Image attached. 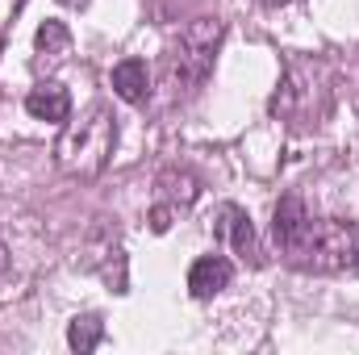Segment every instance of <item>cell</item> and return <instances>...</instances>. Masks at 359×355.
Wrapping results in <instances>:
<instances>
[{"label":"cell","instance_id":"obj_12","mask_svg":"<svg viewBox=\"0 0 359 355\" xmlns=\"http://www.w3.org/2000/svg\"><path fill=\"white\" fill-rule=\"evenodd\" d=\"M100 339H104V322L96 318V314H84V318H76L72 326H67V347L72 351H96L100 347Z\"/></svg>","mask_w":359,"mask_h":355},{"label":"cell","instance_id":"obj_14","mask_svg":"<svg viewBox=\"0 0 359 355\" xmlns=\"http://www.w3.org/2000/svg\"><path fill=\"white\" fill-rule=\"evenodd\" d=\"M8 267V251H4V243H0V272Z\"/></svg>","mask_w":359,"mask_h":355},{"label":"cell","instance_id":"obj_3","mask_svg":"<svg viewBox=\"0 0 359 355\" xmlns=\"http://www.w3.org/2000/svg\"><path fill=\"white\" fill-rule=\"evenodd\" d=\"M288 260L305 272H351L359 264V226L343 217L313 222Z\"/></svg>","mask_w":359,"mask_h":355},{"label":"cell","instance_id":"obj_9","mask_svg":"<svg viewBox=\"0 0 359 355\" xmlns=\"http://www.w3.org/2000/svg\"><path fill=\"white\" fill-rule=\"evenodd\" d=\"M109 84H113V92H117L126 105H142V100L151 96V72H147L142 59H121V63L113 67Z\"/></svg>","mask_w":359,"mask_h":355},{"label":"cell","instance_id":"obj_16","mask_svg":"<svg viewBox=\"0 0 359 355\" xmlns=\"http://www.w3.org/2000/svg\"><path fill=\"white\" fill-rule=\"evenodd\" d=\"M264 4H284V0H264Z\"/></svg>","mask_w":359,"mask_h":355},{"label":"cell","instance_id":"obj_6","mask_svg":"<svg viewBox=\"0 0 359 355\" xmlns=\"http://www.w3.org/2000/svg\"><path fill=\"white\" fill-rule=\"evenodd\" d=\"M313 80H318L313 67L292 63L288 76H284V84H280V92L271 96V113H276V117H305V109L313 105V92H309Z\"/></svg>","mask_w":359,"mask_h":355},{"label":"cell","instance_id":"obj_8","mask_svg":"<svg viewBox=\"0 0 359 355\" xmlns=\"http://www.w3.org/2000/svg\"><path fill=\"white\" fill-rule=\"evenodd\" d=\"M25 109L38 121H67L72 117V96H67L63 84L46 80V84H34V88L25 92Z\"/></svg>","mask_w":359,"mask_h":355},{"label":"cell","instance_id":"obj_10","mask_svg":"<svg viewBox=\"0 0 359 355\" xmlns=\"http://www.w3.org/2000/svg\"><path fill=\"white\" fill-rule=\"evenodd\" d=\"M159 192L172 209H188L196 196H201V180L192 176L188 168H163L159 172Z\"/></svg>","mask_w":359,"mask_h":355},{"label":"cell","instance_id":"obj_1","mask_svg":"<svg viewBox=\"0 0 359 355\" xmlns=\"http://www.w3.org/2000/svg\"><path fill=\"white\" fill-rule=\"evenodd\" d=\"M117 147V117L104 105H92L80 121H72L55 142V163L76 180H96Z\"/></svg>","mask_w":359,"mask_h":355},{"label":"cell","instance_id":"obj_13","mask_svg":"<svg viewBox=\"0 0 359 355\" xmlns=\"http://www.w3.org/2000/svg\"><path fill=\"white\" fill-rule=\"evenodd\" d=\"M172 213H176L172 205H155V209H151V230H155V234H163V230L172 226Z\"/></svg>","mask_w":359,"mask_h":355},{"label":"cell","instance_id":"obj_4","mask_svg":"<svg viewBox=\"0 0 359 355\" xmlns=\"http://www.w3.org/2000/svg\"><path fill=\"white\" fill-rule=\"evenodd\" d=\"M309 226H313V217H309V209H305V201L297 192H288V196L276 201V209H271V239H276V247L284 255H292L301 247V239L309 234Z\"/></svg>","mask_w":359,"mask_h":355},{"label":"cell","instance_id":"obj_11","mask_svg":"<svg viewBox=\"0 0 359 355\" xmlns=\"http://www.w3.org/2000/svg\"><path fill=\"white\" fill-rule=\"evenodd\" d=\"M67 46H72V34H67L63 21H42V25H38V34H34V51H38V59L59 63V59L67 55Z\"/></svg>","mask_w":359,"mask_h":355},{"label":"cell","instance_id":"obj_2","mask_svg":"<svg viewBox=\"0 0 359 355\" xmlns=\"http://www.w3.org/2000/svg\"><path fill=\"white\" fill-rule=\"evenodd\" d=\"M222 34H226V25L217 17H196V21H188L176 34V42L163 55V84L172 88L176 100L188 96V92H196L209 80L213 55L222 46Z\"/></svg>","mask_w":359,"mask_h":355},{"label":"cell","instance_id":"obj_15","mask_svg":"<svg viewBox=\"0 0 359 355\" xmlns=\"http://www.w3.org/2000/svg\"><path fill=\"white\" fill-rule=\"evenodd\" d=\"M63 4H72V8H80V4H88V0H63Z\"/></svg>","mask_w":359,"mask_h":355},{"label":"cell","instance_id":"obj_7","mask_svg":"<svg viewBox=\"0 0 359 355\" xmlns=\"http://www.w3.org/2000/svg\"><path fill=\"white\" fill-rule=\"evenodd\" d=\"M230 280H234V264L226 255H201V260H192V267H188V293L196 301L217 297L222 288H230Z\"/></svg>","mask_w":359,"mask_h":355},{"label":"cell","instance_id":"obj_5","mask_svg":"<svg viewBox=\"0 0 359 355\" xmlns=\"http://www.w3.org/2000/svg\"><path fill=\"white\" fill-rule=\"evenodd\" d=\"M213 234L217 239H226L230 247H234V255H243L247 264H259V239H255V226H251V217H247V209L243 205H217V213H213Z\"/></svg>","mask_w":359,"mask_h":355}]
</instances>
